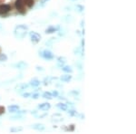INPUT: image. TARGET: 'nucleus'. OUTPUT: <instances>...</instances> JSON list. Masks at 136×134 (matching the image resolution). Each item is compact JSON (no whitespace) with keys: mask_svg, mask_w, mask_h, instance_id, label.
I'll list each match as a JSON object with an SVG mask.
<instances>
[{"mask_svg":"<svg viewBox=\"0 0 136 134\" xmlns=\"http://www.w3.org/2000/svg\"><path fill=\"white\" fill-rule=\"evenodd\" d=\"M27 30H28V27H26V26H25V25L17 26V27L15 28V31H14L15 36H16V38H18V39H23L26 35Z\"/></svg>","mask_w":136,"mask_h":134,"instance_id":"obj_1","label":"nucleus"},{"mask_svg":"<svg viewBox=\"0 0 136 134\" xmlns=\"http://www.w3.org/2000/svg\"><path fill=\"white\" fill-rule=\"evenodd\" d=\"M25 2L24 0H16L15 2V6L17 9L18 12H20L21 14H25L26 13V10H25Z\"/></svg>","mask_w":136,"mask_h":134,"instance_id":"obj_2","label":"nucleus"},{"mask_svg":"<svg viewBox=\"0 0 136 134\" xmlns=\"http://www.w3.org/2000/svg\"><path fill=\"white\" fill-rule=\"evenodd\" d=\"M30 38H31L32 42L36 44L41 40V35L39 34H37L36 32H31L30 33Z\"/></svg>","mask_w":136,"mask_h":134,"instance_id":"obj_3","label":"nucleus"},{"mask_svg":"<svg viewBox=\"0 0 136 134\" xmlns=\"http://www.w3.org/2000/svg\"><path fill=\"white\" fill-rule=\"evenodd\" d=\"M11 10V6L9 5L4 4L0 5V15H5Z\"/></svg>","mask_w":136,"mask_h":134,"instance_id":"obj_4","label":"nucleus"},{"mask_svg":"<svg viewBox=\"0 0 136 134\" xmlns=\"http://www.w3.org/2000/svg\"><path fill=\"white\" fill-rule=\"evenodd\" d=\"M41 55H42V57H44L46 60H51V59L54 58V54H52V52H50L48 50L43 51L42 53H41Z\"/></svg>","mask_w":136,"mask_h":134,"instance_id":"obj_5","label":"nucleus"},{"mask_svg":"<svg viewBox=\"0 0 136 134\" xmlns=\"http://www.w3.org/2000/svg\"><path fill=\"white\" fill-rule=\"evenodd\" d=\"M51 108V105H50L49 103H42V104H40L39 105V109L42 110H48Z\"/></svg>","mask_w":136,"mask_h":134,"instance_id":"obj_6","label":"nucleus"},{"mask_svg":"<svg viewBox=\"0 0 136 134\" xmlns=\"http://www.w3.org/2000/svg\"><path fill=\"white\" fill-rule=\"evenodd\" d=\"M32 127H33V129L37 130V131H44V130H45V126H44L43 124H40V123L34 124Z\"/></svg>","mask_w":136,"mask_h":134,"instance_id":"obj_7","label":"nucleus"},{"mask_svg":"<svg viewBox=\"0 0 136 134\" xmlns=\"http://www.w3.org/2000/svg\"><path fill=\"white\" fill-rule=\"evenodd\" d=\"M8 110L10 112H16V111H18L19 110V106L18 105H11L8 107Z\"/></svg>","mask_w":136,"mask_h":134,"instance_id":"obj_8","label":"nucleus"},{"mask_svg":"<svg viewBox=\"0 0 136 134\" xmlns=\"http://www.w3.org/2000/svg\"><path fill=\"white\" fill-rule=\"evenodd\" d=\"M58 29H59V27H49V28H47L46 30H45V33H46V34H51V33H54V32L57 31Z\"/></svg>","mask_w":136,"mask_h":134,"instance_id":"obj_9","label":"nucleus"},{"mask_svg":"<svg viewBox=\"0 0 136 134\" xmlns=\"http://www.w3.org/2000/svg\"><path fill=\"white\" fill-rule=\"evenodd\" d=\"M72 79V75H63V76L61 77V80L63 81H65V82H67V81H69L70 80Z\"/></svg>","mask_w":136,"mask_h":134,"instance_id":"obj_10","label":"nucleus"},{"mask_svg":"<svg viewBox=\"0 0 136 134\" xmlns=\"http://www.w3.org/2000/svg\"><path fill=\"white\" fill-rule=\"evenodd\" d=\"M24 2H25V5H27L28 7H32L34 3V0H24Z\"/></svg>","mask_w":136,"mask_h":134,"instance_id":"obj_11","label":"nucleus"},{"mask_svg":"<svg viewBox=\"0 0 136 134\" xmlns=\"http://www.w3.org/2000/svg\"><path fill=\"white\" fill-rule=\"evenodd\" d=\"M57 108L58 109H60V110H67V105L65 104V103H58Z\"/></svg>","mask_w":136,"mask_h":134,"instance_id":"obj_12","label":"nucleus"},{"mask_svg":"<svg viewBox=\"0 0 136 134\" xmlns=\"http://www.w3.org/2000/svg\"><path fill=\"white\" fill-rule=\"evenodd\" d=\"M30 84H31L32 86L36 87V86H38V85L40 84V81H39V80H37V79H33L31 81V82H30Z\"/></svg>","mask_w":136,"mask_h":134,"instance_id":"obj_13","label":"nucleus"},{"mask_svg":"<svg viewBox=\"0 0 136 134\" xmlns=\"http://www.w3.org/2000/svg\"><path fill=\"white\" fill-rule=\"evenodd\" d=\"M43 97L45 98V99H48V100H51V99H53V96H52V93L51 92H45L44 94H43Z\"/></svg>","mask_w":136,"mask_h":134,"instance_id":"obj_14","label":"nucleus"},{"mask_svg":"<svg viewBox=\"0 0 136 134\" xmlns=\"http://www.w3.org/2000/svg\"><path fill=\"white\" fill-rule=\"evenodd\" d=\"M62 70H63L65 73H67V74H69V73L71 74V73L73 72V70H72V68H71L70 66H63Z\"/></svg>","mask_w":136,"mask_h":134,"instance_id":"obj_15","label":"nucleus"},{"mask_svg":"<svg viewBox=\"0 0 136 134\" xmlns=\"http://www.w3.org/2000/svg\"><path fill=\"white\" fill-rule=\"evenodd\" d=\"M65 58H58V65L59 66H63L65 64Z\"/></svg>","mask_w":136,"mask_h":134,"instance_id":"obj_16","label":"nucleus"},{"mask_svg":"<svg viewBox=\"0 0 136 134\" xmlns=\"http://www.w3.org/2000/svg\"><path fill=\"white\" fill-rule=\"evenodd\" d=\"M7 60V56L4 54H0V61H6Z\"/></svg>","mask_w":136,"mask_h":134,"instance_id":"obj_17","label":"nucleus"},{"mask_svg":"<svg viewBox=\"0 0 136 134\" xmlns=\"http://www.w3.org/2000/svg\"><path fill=\"white\" fill-rule=\"evenodd\" d=\"M4 112H5V108L2 107V106H0V115L3 114Z\"/></svg>","mask_w":136,"mask_h":134,"instance_id":"obj_18","label":"nucleus"},{"mask_svg":"<svg viewBox=\"0 0 136 134\" xmlns=\"http://www.w3.org/2000/svg\"><path fill=\"white\" fill-rule=\"evenodd\" d=\"M52 96H53V97H57V96H58V92H56V91H55V92H52Z\"/></svg>","mask_w":136,"mask_h":134,"instance_id":"obj_19","label":"nucleus"},{"mask_svg":"<svg viewBox=\"0 0 136 134\" xmlns=\"http://www.w3.org/2000/svg\"><path fill=\"white\" fill-rule=\"evenodd\" d=\"M32 95V98H34V99H37V98L39 97V94H37V93H34V94H31Z\"/></svg>","mask_w":136,"mask_h":134,"instance_id":"obj_20","label":"nucleus"},{"mask_svg":"<svg viewBox=\"0 0 136 134\" xmlns=\"http://www.w3.org/2000/svg\"><path fill=\"white\" fill-rule=\"evenodd\" d=\"M68 113H70V115H75L76 114V112L74 111V110H69Z\"/></svg>","mask_w":136,"mask_h":134,"instance_id":"obj_21","label":"nucleus"},{"mask_svg":"<svg viewBox=\"0 0 136 134\" xmlns=\"http://www.w3.org/2000/svg\"><path fill=\"white\" fill-rule=\"evenodd\" d=\"M23 96L25 98H27V97H29V96H31V93H24Z\"/></svg>","mask_w":136,"mask_h":134,"instance_id":"obj_22","label":"nucleus"},{"mask_svg":"<svg viewBox=\"0 0 136 134\" xmlns=\"http://www.w3.org/2000/svg\"><path fill=\"white\" fill-rule=\"evenodd\" d=\"M16 131H22V129L20 128V129H12L11 130V132H16Z\"/></svg>","mask_w":136,"mask_h":134,"instance_id":"obj_23","label":"nucleus"}]
</instances>
